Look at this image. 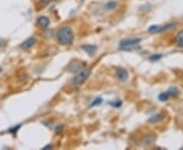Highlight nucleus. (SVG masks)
<instances>
[{"label": "nucleus", "mask_w": 183, "mask_h": 150, "mask_svg": "<svg viewBox=\"0 0 183 150\" xmlns=\"http://www.w3.org/2000/svg\"><path fill=\"white\" fill-rule=\"evenodd\" d=\"M57 41L62 46L70 45L74 40L73 30L70 27H62L57 32Z\"/></svg>", "instance_id": "obj_1"}, {"label": "nucleus", "mask_w": 183, "mask_h": 150, "mask_svg": "<svg viewBox=\"0 0 183 150\" xmlns=\"http://www.w3.org/2000/svg\"><path fill=\"white\" fill-rule=\"evenodd\" d=\"M91 74V70L90 69H82L77 73L75 76L72 78V84L73 85L79 86L80 84H82L85 81L88 79V77Z\"/></svg>", "instance_id": "obj_2"}, {"label": "nucleus", "mask_w": 183, "mask_h": 150, "mask_svg": "<svg viewBox=\"0 0 183 150\" xmlns=\"http://www.w3.org/2000/svg\"><path fill=\"white\" fill-rule=\"evenodd\" d=\"M141 40L139 38H130V39H125L122 40L121 42L119 43V48L121 50H127L130 49L132 47L137 46L138 44H141Z\"/></svg>", "instance_id": "obj_3"}, {"label": "nucleus", "mask_w": 183, "mask_h": 150, "mask_svg": "<svg viewBox=\"0 0 183 150\" xmlns=\"http://www.w3.org/2000/svg\"><path fill=\"white\" fill-rule=\"evenodd\" d=\"M116 77L117 79H119L120 81H126L128 79V72L125 68L119 67L118 69L116 70Z\"/></svg>", "instance_id": "obj_4"}, {"label": "nucleus", "mask_w": 183, "mask_h": 150, "mask_svg": "<svg viewBox=\"0 0 183 150\" xmlns=\"http://www.w3.org/2000/svg\"><path fill=\"white\" fill-rule=\"evenodd\" d=\"M36 42H37V40L35 39V38H34V37H31V38H29L27 40L24 41V42H23V43L20 44V48L24 49V50L30 49V48H32V47H33L34 45H35Z\"/></svg>", "instance_id": "obj_5"}, {"label": "nucleus", "mask_w": 183, "mask_h": 150, "mask_svg": "<svg viewBox=\"0 0 183 150\" xmlns=\"http://www.w3.org/2000/svg\"><path fill=\"white\" fill-rule=\"evenodd\" d=\"M82 49L89 56H94L96 54V52H97V47L95 45H82Z\"/></svg>", "instance_id": "obj_6"}, {"label": "nucleus", "mask_w": 183, "mask_h": 150, "mask_svg": "<svg viewBox=\"0 0 183 150\" xmlns=\"http://www.w3.org/2000/svg\"><path fill=\"white\" fill-rule=\"evenodd\" d=\"M155 141H156V136L155 135H148L142 139L141 143L145 146H152L155 143Z\"/></svg>", "instance_id": "obj_7"}, {"label": "nucleus", "mask_w": 183, "mask_h": 150, "mask_svg": "<svg viewBox=\"0 0 183 150\" xmlns=\"http://www.w3.org/2000/svg\"><path fill=\"white\" fill-rule=\"evenodd\" d=\"M38 24L41 27H44L45 29V27H49V24H50V20H49V17L42 15V16H39L38 18Z\"/></svg>", "instance_id": "obj_8"}, {"label": "nucleus", "mask_w": 183, "mask_h": 150, "mask_svg": "<svg viewBox=\"0 0 183 150\" xmlns=\"http://www.w3.org/2000/svg\"><path fill=\"white\" fill-rule=\"evenodd\" d=\"M82 67H83V65L82 63H79V62H76V63H72L71 65H69V67H68V70H69L70 72H72V73H75V72H79V71L82 70Z\"/></svg>", "instance_id": "obj_9"}, {"label": "nucleus", "mask_w": 183, "mask_h": 150, "mask_svg": "<svg viewBox=\"0 0 183 150\" xmlns=\"http://www.w3.org/2000/svg\"><path fill=\"white\" fill-rule=\"evenodd\" d=\"M175 41H176V44H177L178 47L183 48V30H181L180 32H179L177 35H176Z\"/></svg>", "instance_id": "obj_10"}, {"label": "nucleus", "mask_w": 183, "mask_h": 150, "mask_svg": "<svg viewBox=\"0 0 183 150\" xmlns=\"http://www.w3.org/2000/svg\"><path fill=\"white\" fill-rule=\"evenodd\" d=\"M163 119V115L162 114H155V115H153L152 117L148 119V122L150 123H153V124H155V123H158V122H160L161 120Z\"/></svg>", "instance_id": "obj_11"}, {"label": "nucleus", "mask_w": 183, "mask_h": 150, "mask_svg": "<svg viewBox=\"0 0 183 150\" xmlns=\"http://www.w3.org/2000/svg\"><path fill=\"white\" fill-rule=\"evenodd\" d=\"M117 6V1H109L106 3V5H105V7L108 10H113L114 8H116Z\"/></svg>", "instance_id": "obj_12"}, {"label": "nucleus", "mask_w": 183, "mask_h": 150, "mask_svg": "<svg viewBox=\"0 0 183 150\" xmlns=\"http://www.w3.org/2000/svg\"><path fill=\"white\" fill-rule=\"evenodd\" d=\"M169 98H170V95H169L168 92H162V93H160V95H159V99L161 102L168 101Z\"/></svg>", "instance_id": "obj_13"}, {"label": "nucleus", "mask_w": 183, "mask_h": 150, "mask_svg": "<svg viewBox=\"0 0 183 150\" xmlns=\"http://www.w3.org/2000/svg\"><path fill=\"white\" fill-rule=\"evenodd\" d=\"M167 92L169 93L170 96H176L179 93V90L176 88V87H170L169 90Z\"/></svg>", "instance_id": "obj_14"}, {"label": "nucleus", "mask_w": 183, "mask_h": 150, "mask_svg": "<svg viewBox=\"0 0 183 150\" xmlns=\"http://www.w3.org/2000/svg\"><path fill=\"white\" fill-rule=\"evenodd\" d=\"M102 102H103V98H96L95 101L93 102L92 104H91V108H93V107H96V105H101Z\"/></svg>", "instance_id": "obj_15"}, {"label": "nucleus", "mask_w": 183, "mask_h": 150, "mask_svg": "<svg viewBox=\"0 0 183 150\" xmlns=\"http://www.w3.org/2000/svg\"><path fill=\"white\" fill-rule=\"evenodd\" d=\"M161 58H162V55L161 54H154L150 57V60L152 62H155V61H159Z\"/></svg>", "instance_id": "obj_16"}, {"label": "nucleus", "mask_w": 183, "mask_h": 150, "mask_svg": "<svg viewBox=\"0 0 183 150\" xmlns=\"http://www.w3.org/2000/svg\"><path fill=\"white\" fill-rule=\"evenodd\" d=\"M20 125H16L15 127L10 128V129H9V132L12 133V134H15V133H16V131L20 129Z\"/></svg>", "instance_id": "obj_17"}, {"label": "nucleus", "mask_w": 183, "mask_h": 150, "mask_svg": "<svg viewBox=\"0 0 183 150\" xmlns=\"http://www.w3.org/2000/svg\"><path fill=\"white\" fill-rule=\"evenodd\" d=\"M110 105H113V107H115V108H118V107H120V105H121V102H111Z\"/></svg>", "instance_id": "obj_18"}, {"label": "nucleus", "mask_w": 183, "mask_h": 150, "mask_svg": "<svg viewBox=\"0 0 183 150\" xmlns=\"http://www.w3.org/2000/svg\"><path fill=\"white\" fill-rule=\"evenodd\" d=\"M62 129H63V126H62V125H60V126H57L56 127V133H60L62 131Z\"/></svg>", "instance_id": "obj_19"}, {"label": "nucleus", "mask_w": 183, "mask_h": 150, "mask_svg": "<svg viewBox=\"0 0 183 150\" xmlns=\"http://www.w3.org/2000/svg\"><path fill=\"white\" fill-rule=\"evenodd\" d=\"M52 147H53V146H52V145H47V146H45V147L44 148H43V149H49V148H52Z\"/></svg>", "instance_id": "obj_20"}, {"label": "nucleus", "mask_w": 183, "mask_h": 150, "mask_svg": "<svg viewBox=\"0 0 183 150\" xmlns=\"http://www.w3.org/2000/svg\"><path fill=\"white\" fill-rule=\"evenodd\" d=\"M2 72V68H0V73H1Z\"/></svg>", "instance_id": "obj_21"}, {"label": "nucleus", "mask_w": 183, "mask_h": 150, "mask_svg": "<svg viewBox=\"0 0 183 150\" xmlns=\"http://www.w3.org/2000/svg\"><path fill=\"white\" fill-rule=\"evenodd\" d=\"M49 1H56V0H49Z\"/></svg>", "instance_id": "obj_22"}, {"label": "nucleus", "mask_w": 183, "mask_h": 150, "mask_svg": "<svg viewBox=\"0 0 183 150\" xmlns=\"http://www.w3.org/2000/svg\"><path fill=\"white\" fill-rule=\"evenodd\" d=\"M82 1H85V0H82Z\"/></svg>", "instance_id": "obj_23"}]
</instances>
